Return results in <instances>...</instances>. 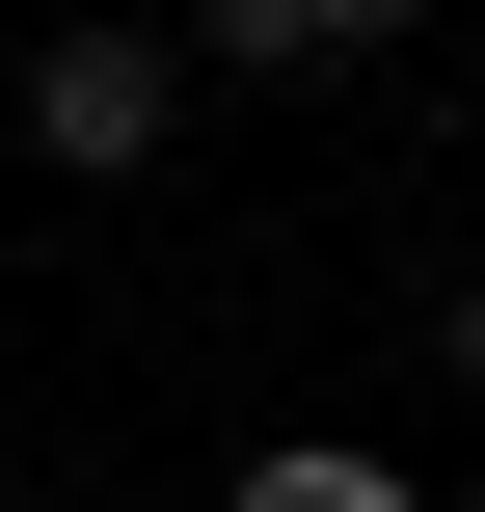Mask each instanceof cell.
Returning <instances> with one entry per match:
<instances>
[{
    "label": "cell",
    "instance_id": "obj_1",
    "mask_svg": "<svg viewBox=\"0 0 485 512\" xmlns=\"http://www.w3.org/2000/svg\"><path fill=\"white\" fill-rule=\"evenodd\" d=\"M0 135H27L54 189H135V162L189 135V27H27V54H0Z\"/></svg>",
    "mask_w": 485,
    "mask_h": 512
},
{
    "label": "cell",
    "instance_id": "obj_2",
    "mask_svg": "<svg viewBox=\"0 0 485 512\" xmlns=\"http://www.w3.org/2000/svg\"><path fill=\"white\" fill-rule=\"evenodd\" d=\"M351 0H189V81H324Z\"/></svg>",
    "mask_w": 485,
    "mask_h": 512
},
{
    "label": "cell",
    "instance_id": "obj_3",
    "mask_svg": "<svg viewBox=\"0 0 485 512\" xmlns=\"http://www.w3.org/2000/svg\"><path fill=\"white\" fill-rule=\"evenodd\" d=\"M216 512H432V486H405V459H351V432H270Z\"/></svg>",
    "mask_w": 485,
    "mask_h": 512
},
{
    "label": "cell",
    "instance_id": "obj_4",
    "mask_svg": "<svg viewBox=\"0 0 485 512\" xmlns=\"http://www.w3.org/2000/svg\"><path fill=\"white\" fill-rule=\"evenodd\" d=\"M432 324H459V378H485V270H459V297H432Z\"/></svg>",
    "mask_w": 485,
    "mask_h": 512
},
{
    "label": "cell",
    "instance_id": "obj_5",
    "mask_svg": "<svg viewBox=\"0 0 485 512\" xmlns=\"http://www.w3.org/2000/svg\"><path fill=\"white\" fill-rule=\"evenodd\" d=\"M0 54H27V27H0Z\"/></svg>",
    "mask_w": 485,
    "mask_h": 512
}]
</instances>
